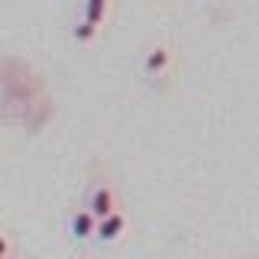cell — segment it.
Wrapping results in <instances>:
<instances>
[{
  "instance_id": "cell-1",
  "label": "cell",
  "mask_w": 259,
  "mask_h": 259,
  "mask_svg": "<svg viewBox=\"0 0 259 259\" xmlns=\"http://www.w3.org/2000/svg\"><path fill=\"white\" fill-rule=\"evenodd\" d=\"M88 214L94 217V221H101V217H107L113 210V188L110 185H94L91 188V198H88Z\"/></svg>"
},
{
  "instance_id": "cell-2",
  "label": "cell",
  "mask_w": 259,
  "mask_h": 259,
  "mask_svg": "<svg viewBox=\"0 0 259 259\" xmlns=\"http://www.w3.org/2000/svg\"><path fill=\"white\" fill-rule=\"evenodd\" d=\"M123 227H126V217L117 214V210H110L107 217H101V221L94 224V237L101 243H113L120 233H123Z\"/></svg>"
},
{
  "instance_id": "cell-3",
  "label": "cell",
  "mask_w": 259,
  "mask_h": 259,
  "mask_svg": "<svg viewBox=\"0 0 259 259\" xmlns=\"http://www.w3.org/2000/svg\"><path fill=\"white\" fill-rule=\"evenodd\" d=\"M168 62H172V52H168V46H156V49H149V55H146V62H143V71H146V78H156V75H165L168 71Z\"/></svg>"
},
{
  "instance_id": "cell-4",
  "label": "cell",
  "mask_w": 259,
  "mask_h": 259,
  "mask_svg": "<svg viewBox=\"0 0 259 259\" xmlns=\"http://www.w3.org/2000/svg\"><path fill=\"white\" fill-rule=\"evenodd\" d=\"M94 224H97V221H94L91 214H88V210H78V214L71 217L68 230H71V237L81 243V240H91V237H94Z\"/></svg>"
},
{
  "instance_id": "cell-5",
  "label": "cell",
  "mask_w": 259,
  "mask_h": 259,
  "mask_svg": "<svg viewBox=\"0 0 259 259\" xmlns=\"http://www.w3.org/2000/svg\"><path fill=\"white\" fill-rule=\"evenodd\" d=\"M110 10V0H84V20L94 23V26H101L104 16Z\"/></svg>"
},
{
  "instance_id": "cell-6",
  "label": "cell",
  "mask_w": 259,
  "mask_h": 259,
  "mask_svg": "<svg viewBox=\"0 0 259 259\" xmlns=\"http://www.w3.org/2000/svg\"><path fill=\"white\" fill-rule=\"evenodd\" d=\"M97 29H101V26H94V23L81 20L78 26H75V39H78V42H91V39L97 36Z\"/></svg>"
},
{
  "instance_id": "cell-7",
  "label": "cell",
  "mask_w": 259,
  "mask_h": 259,
  "mask_svg": "<svg viewBox=\"0 0 259 259\" xmlns=\"http://www.w3.org/2000/svg\"><path fill=\"white\" fill-rule=\"evenodd\" d=\"M4 256H7V237L0 233V259H4Z\"/></svg>"
}]
</instances>
